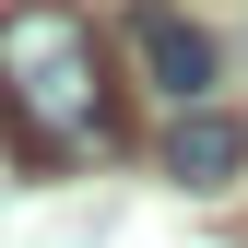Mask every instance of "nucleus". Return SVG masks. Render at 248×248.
I'll return each instance as SVG.
<instances>
[{
    "label": "nucleus",
    "instance_id": "obj_2",
    "mask_svg": "<svg viewBox=\"0 0 248 248\" xmlns=\"http://www.w3.org/2000/svg\"><path fill=\"white\" fill-rule=\"evenodd\" d=\"M130 59H142V83H154L177 118L213 107V83H225V47H213L189 12H166V0H142V12H130Z\"/></svg>",
    "mask_w": 248,
    "mask_h": 248
},
{
    "label": "nucleus",
    "instance_id": "obj_3",
    "mask_svg": "<svg viewBox=\"0 0 248 248\" xmlns=\"http://www.w3.org/2000/svg\"><path fill=\"white\" fill-rule=\"evenodd\" d=\"M166 177H177V189H236V177H248V118L189 107V118L166 130Z\"/></svg>",
    "mask_w": 248,
    "mask_h": 248
},
{
    "label": "nucleus",
    "instance_id": "obj_1",
    "mask_svg": "<svg viewBox=\"0 0 248 248\" xmlns=\"http://www.w3.org/2000/svg\"><path fill=\"white\" fill-rule=\"evenodd\" d=\"M0 142L24 166H107L130 142L95 12H71V0H12L0 12Z\"/></svg>",
    "mask_w": 248,
    "mask_h": 248
}]
</instances>
